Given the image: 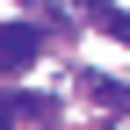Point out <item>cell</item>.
Segmentation results:
<instances>
[{
	"label": "cell",
	"instance_id": "1",
	"mask_svg": "<svg viewBox=\"0 0 130 130\" xmlns=\"http://www.w3.org/2000/svg\"><path fill=\"white\" fill-rule=\"evenodd\" d=\"M36 51H43V36H36L29 22H7V29H0V72H29Z\"/></svg>",
	"mask_w": 130,
	"mask_h": 130
},
{
	"label": "cell",
	"instance_id": "2",
	"mask_svg": "<svg viewBox=\"0 0 130 130\" xmlns=\"http://www.w3.org/2000/svg\"><path fill=\"white\" fill-rule=\"evenodd\" d=\"M87 14H94V22H101V29H108L116 43H130V14H123V7H108V0H94Z\"/></svg>",
	"mask_w": 130,
	"mask_h": 130
},
{
	"label": "cell",
	"instance_id": "3",
	"mask_svg": "<svg viewBox=\"0 0 130 130\" xmlns=\"http://www.w3.org/2000/svg\"><path fill=\"white\" fill-rule=\"evenodd\" d=\"M22 123V101H0V130H14Z\"/></svg>",
	"mask_w": 130,
	"mask_h": 130
}]
</instances>
